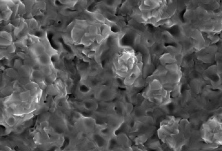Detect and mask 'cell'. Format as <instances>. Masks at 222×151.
I'll list each match as a JSON object with an SVG mask.
<instances>
[{
  "instance_id": "1",
  "label": "cell",
  "mask_w": 222,
  "mask_h": 151,
  "mask_svg": "<svg viewBox=\"0 0 222 151\" xmlns=\"http://www.w3.org/2000/svg\"><path fill=\"white\" fill-rule=\"evenodd\" d=\"M79 123L80 125L82 130L89 133L93 131L96 127V120L92 117L84 116Z\"/></svg>"
},
{
  "instance_id": "2",
  "label": "cell",
  "mask_w": 222,
  "mask_h": 151,
  "mask_svg": "<svg viewBox=\"0 0 222 151\" xmlns=\"http://www.w3.org/2000/svg\"><path fill=\"white\" fill-rule=\"evenodd\" d=\"M83 111H94L98 107L97 103L92 99H86L82 101Z\"/></svg>"
},
{
  "instance_id": "3",
  "label": "cell",
  "mask_w": 222,
  "mask_h": 151,
  "mask_svg": "<svg viewBox=\"0 0 222 151\" xmlns=\"http://www.w3.org/2000/svg\"><path fill=\"white\" fill-rule=\"evenodd\" d=\"M30 51L33 55L38 57L45 53L46 48L42 44L37 43L31 47Z\"/></svg>"
},
{
  "instance_id": "4",
  "label": "cell",
  "mask_w": 222,
  "mask_h": 151,
  "mask_svg": "<svg viewBox=\"0 0 222 151\" xmlns=\"http://www.w3.org/2000/svg\"><path fill=\"white\" fill-rule=\"evenodd\" d=\"M37 63L40 66H51L52 63L51 58L49 54L45 53L37 58Z\"/></svg>"
},
{
  "instance_id": "5",
  "label": "cell",
  "mask_w": 222,
  "mask_h": 151,
  "mask_svg": "<svg viewBox=\"0 0 222 151\" xmlns=\"http://www.w3.org/2000/svg\"><path fill=\"white\" fill-rule=\"evenodd\" d=\"M21 118L20 117L15 115L8 116H6L4 122L2 123H4L7 126L13 128L19 122Z\"/></svg>"
},
{
  "instance_id": "6",
  "label": "cell",
  "mask_w": 222,
  "mask_h": 151,
  "mask_svg": "<svg viewBox=\"0 0 222 151\" xmlns=\"http://www.w3.org/2000/svg\"><path fill=\"white\" fill-rule=\"evenodd\" d=\"M84 34V29H82L81 28L74 27L72 30L71 34L72 39L75 42L80 41Z\"/></svg>"
},
{
  "instance_id": "7",
  "label": "cell",
  "mask_w": 222,
  "mask_h": 151,
  "mask_svg": "<svg viewBox=\"0 0 222 151\" xmlns=\"http://www.w3.org/2000/svg\"><path fill=\"white\" fill-rule=\"evenodd\" d=\"M44 75L40 70H32L30 79L31 81L36 82L38 84L44 80Z\"/></svg>"
},
{
  "instance_id": "8",
  "label": "cell",
  "mask_w": 222,
  "mask_h": 151,
  "mask_svg": "<svg viewBox=\"0 0 222 151\" xmlns=\"http://www.w3.org/2000/svg\"><path fill=\"white\" fill-rule=\"evenodd\" d=\"M32 69L27 65H22L18 70L20 77L30 78L32 72Z\"/></svg>"
},
{
  "instance_id": "9",
  "label": "cell",
  "mask_w": 222,
  "mask_h": 151,
  "mask_svg": "<svg viewBox=\"0 0 222 151\" xmlns=\"http://www.w3.org/2000/svg\"><path fill=\"white\" fill-rule=\"evenodd\" d=\"M45 91L46 94L49 95L50 97L56 96L60 94V92L58 91L54 84L47 85Z\"/></svg>"
},
{
  "instance_id": "10",
  "label": "cell",
  "mask_w": 222,
  "mask_h": 151,
  "mask_svg": "<svg viewBox=\"0 0 222 151\" xmlns=\"http://www.w3.org/2000/svg\"><path fill=\"white\" fill-rule=\"evenodd\" d=\"M32 94L30 91H24L19 93V98L21 102L30 101Z\"/></svg>"
},
{
  "instance_id": "11",
  "label": "cell",
  "mask_w": 222,
  "mask_h": 151,
  "mask_svg": "<svg viewBox=\"0 0 222 151\" xmlns=\"http://www.w3.org/2000/svg\"><path fill=\"white\" fill-rule=\"evenodd\" d=\"M26 129L23 124L20 121L13 128V132L15 135H20L25 132Z\"/></svg>"
},
{
  "instance_id": "12",
  "label": "cell",
  "mask_w": 222,
  "mask_h": 151,
  "mask_svg": "<svg viewBox=\"0 0 222 151\" xmlns=\"http://www.w3.org/2000/svg\"><path fill=\"white\" fill-rule=\"evenodd\" d=\"M14 92L12 85H8L3 88L1 90V95L4 97H8L12 94Z\"/></svg>"
},
{
  "instance_id": "13",
  "label": "cell",
  "mask_w": 222,
  "mask_h": 151,
  "mask_svg": "<svg viewBox=\"0 0 222 151\" xmlns=\"http://www.w3.org/2000/svg\"><path fill=\"white\" fill-rule=\"evenodd\" d=\"M5 74L8 78L11 79H18L19 78V75L18 71H16L14 69H9L6 70Z\"/></svg>"
},
{
  "instance_id": "14",
  "label": "cell",
  "mask_w": 222,
  "mask_h": 151,
  "mask_svg": "<svg viewBox=\"0 0 222 151\" xmlns=\"http://www.w3.org/2000/svg\"><path fill=\"white\" fill-rule=\"evenodd\" d=\"M57 77H56V74L55 72L53 73L52 74L48 75L47 76H45L44 79V81L46 84L47 85H48L49 84H53L54 83L56 80L57 79Z\"/></svg>"
},
{
  "instance_id": "15",
  "label": "cell",
  "mask_w": 222,
  "mask_h": 151,
  "mask_svg": "<svg viewBox=\"0 0 222 151\" xmlns=\"http://www.w3.org/2000/svg\"><path fill=\"white\" fill-rule=\"evenodd\" d=\"M38 116V117L37 122V124H39L43 121L49 120L51 116V114L49 112H47L41 114Z\"/></svg>"
},
{
  "instance_id": "16",
  "label": "cell",
  "mask_w": 222,
  "mask_h": 151,
  "mask_svg": "<svg viewBox=\"0 0 222 151\" xmlns=\"http://www.w3.org/2000/svg\"><path fill=\"white\" fill-rule=\"evenodd\" d=\"M44 76H47L54 73L51 66H40V70Z\"/></svg>"
},
{
  "instance_id": "17",
  "label": "cell",
  "mask_w": 222,
  "mask_h": 151,
  "mask_svg": "<svg viewBox=\"0 0 222 151\" xmlns=\"http://www.w3.org/2000/svg\"><path fill=\"white\" fill-rule=\"evenodd\" d=\"M38 87V84L37 83L33 81L29 82L28 83L23 86L24 90L25 91H31L32 90Z\"/></svg>"
},
{
  "instance_id": "18",
  "label": "cell",
  "mask_w": 222,
  "mask_h": 151,
  "mask_svg": "<svg viewBox=\"0 0 222 151\" xmlns=\"http://www.w3.org/2000/svg\"><path fill=\"white\" fill-rule=\"evenodd\" d=\"M13 13V11L11 9L8 8L6 9L3 11L1 12V17H2L4 20H8Z\"/></svg>"
},
{
  "instance_id": "19",
  "label": "cell",
  "mask_w": 222,
  "mask_h": 151,
  "mask_svg": "<svg viewBox=\"0 0 222 151\" xmlns=\"http://www.w3.org/2000/svg\"><path fill=\"white\" fill-rule=\"evenodd\" d=\"M98 29L97 26L95 25H91L88 27V33L90 34L91 37H96L98 34Z\"/></svg>"
},
{
  "instance_id": "20",
  "label": "cell",
  "mask_w": 222,
  "mask_h": 151,
  "mask_svg": "<svg viewBox=\"0 0 222 151\" xmlns=\"http://www.w3.org/2000/svg\"><path fill=\"white\" fill-rule=\"evenodd\" d=\"M20 121L21 122V123L23 124V125L25 126L26 129L30 128L34 125V122L33 119L22 120L21 118Z\"/></svg>"
},
{
  "instance_id": "21",
  "label": "cell",
  "mask_w": 222,
  "mask_h": 151,
  "mask_svg": "<svg viewBox=\"0 0 222 151\" xmlns=\"http://www.w3.org/2000/svg\"><path fill=\"white\" fill-rule=\"evenodd\" d=\"M0 36H1V37L5 39H8V40L11 41V42L13 41L12 35L11 34V33L8 32V31H5V30L1 31Z\"/></svg>"
},
{
  "instance_id": "22",
  "label": "cell",
  "mask_w": 222,
  "mask_h": 151,
  "mask_svg": "<svg viewBox=\"0 0 222 151\" xmlns=\"http://www.w3.org/2000/svg\"><path fill=\"white\" fill-rule=\"evenodd\" d=\"M94 18L99 22L105 23L106 21V18L104 16L99 13H96L94 14Z\"/></svg>"
},
{
  "instance_id": "23",
  "label": "cell",
  "mask_w": 222,
  "mask_h": 151,
  "mask_svg": "<svg viewBox=\"0 0 222 151\" xmlns=\"http://www.w3.org/2000/svg\"><path fill=\"white\" fill-rule=\"evenodd\" d=\"M0 44H1V46L8 47V46L12 44V42L8 40V39L1 37L0 38Z\"/></svg>"
},
{
  "instance_id": "24",
  "label": "cell",
  "mask_w": 222,
  "mask_h": 151,
  "mask_svg": "<svg viewBox=\"0 0 222 151\" xmlns=\"http://www.w3.org/2000/svg\"><path fill=\"white\" fill-rule=\"evenodd\" d=\"M104 39H105L104 37L102 36V35L100 34H98L95 37V39L97 41V43L99 44H101L103 42Z\"/></svg>"
},
{
  "instance_id": "25",
  "label": "cell",
  "mask_w": 222,
  "mask_h": 151,
  "mask_svg": "<svg viewBox=\"0 0 222 151\" xmlns=\"http://www.w3.org/2000/svg\"><path fill=\"white\" fill-rule=\"evenodd\" d=\"M16 50V46L15 45L11 44L7 47V51L10 53H14Z\"/></svg>"
},
{
  "instance_id": "26",
  "label": "cell",
  "mask_w": 222,
  "mask_h": 151,
  "mask_svg": "<svg viewBox=\"0 0 222 151\" xmlns=\"http://www.w3.org/2000/svg\"><path fill=\"white\" fill-rule=\"evenodd\" d=\"M22 65V63H21L20 60L19 59L15 60L14 63V65H13L14 69L18 70Z\"/></svg>"
},
{
  "instance_id": "27",
  "label": "cell",
  "mask_w": 222,
  "mask_h": 151,
  "mask_svg": "<svg viewBox=\"0 0 222 151\" xmlns=\"http://www.w3.org/2000/svg\"><path fill=\"white\" fill-rule=\"evenodd\" d=\"M30 27L32 29H35L37 27V23L36 20L33 19L30 22Z\"/></svg>"
},
{
  "instance_id": "28",
  "label": "cell",
  "mask_w": 222,
  "mask_h": 151,
  "mask_svg": "<svg viewBox=\"0 0 222 151\" xmlns=\"http://www.w3.org/2000/svg\"><path fill=\"white\" fill-rule=\"evenodd\" d=\"M68 72L71 75H75L76 74V70L73 66H70L68 68Z\"/></svg>"
},
{
  "instance_id": "29",
  "label": "cell",
  "mask_w": 222,
  "mask_h": 151,
  "mask_svg": "<svg viewBox=\"0 0 222 151\" xmlns=\"http://www.w3.org/2000/svg\"><path fill=\"white\" fill-rule=\"evenodd\" d=\"M13 26L12 24L10 23V24H8V25L5 26V29L8 32H11V31H12V29H13Z\"/></svg>"
},
{
  "instance_id": "30",
  "label": "cell",
  "mask_w": 222,
  "mask_h": 151,
  "mask_svg": "<svg viewBox=\"0 0 222 151\" xmlns=\"http://www.w3.org/2000/svg\"><path fill=\"white\" fill-rule=\"evenodd\" d=\"M30 151H37L36 150H35V149H34V150H31Z\"/></svg>"
},
{
  "instance_id": "31",
  "label": "cell",
  "mask_w": 222,
  "mask_h": 151,
  "mask_svg": "<svg viewBox=\"0 0 222 151\" xmlns=\"http://www.w3.org/2000/svg\"></svg>"
}]
</instances>
